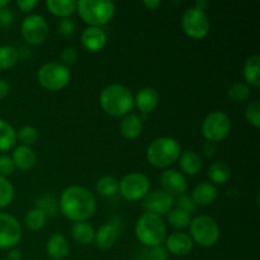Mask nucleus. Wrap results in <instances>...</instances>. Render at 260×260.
Wrapping results in <instances>:
<instances>
[{
  "label": "nucleus",
  "instance_id": "f257e3e1",
  "mask_svg": "<svg viewBox=\"0 0 260 260\" xmlns=\"http://www.w3.org/2000/svg\"><path fill=\"white\" fill-rule=\"evenodd\" d=\"M58 208L68 220L83 222L95 213V196L83 185H70L61 193Z\"/></svg>",
  "mask_w": 260,
  "mask_h": 260
},
{
  "label": "nucleus",
  "instance_id": "f03ea898",
  "mask_svg": "<svg viewBox=\"0 0 260 260\" xmlns=\"http://www.w3.org/2000/svg\"><path fill=\"white\" fill-rule=\"evenodd\" d=\"M99 104L108 116L124 117L134 108V95L127 86L111 84L101 91Z\"/></svg>",
  "mask_w": 260,
  "mask_h": 260
},
{
  "label": "nucleus",
  "instance_id": "7ed1b4c3",
  "mask_svg": "<svg viewBox=\"0 0 260 260\" xmlns=\"http://www.w3.org/2000/svg\"><path fill=\"white\" fill-rule=\"evenodd\" d=\"M182 154V146L179 141L173 137H159L149 145L146 151V159L150 165L159 169H167L175 164Z\"/></svg>",
  "mask_w": 260,
  "mask_h": 260
},
{
  "label": "nucleus",
  "instance_id": "20e7f679",
  "mask_svg": "<svg viewBox=\"0 0 260 260\" xmlns=\"http://www.w3.org/2000/svg\"><path fill=\"white\" fill-rule=\"evenodd\" d=\"M137 240L149 248L161 245L167 238V225L161 216L151 212L142 213L135 225Z\"/></svg>",
  "mask_w": 260,
  "mask_h": 260
},
{
  "label": "nucleus",
  "instance_id": "39448f33",
  "mask_svg": "<svg viewBox=\"0 0 260 260\" xmlns=\"http://www.w3.org/2000/svg\"><path fill=\"white\" fill-rule=\"evenodd\" d=\"M76 10L88 27L102 28L114 17L116 5L111 0H80Z\"/></svg>",
  "mask_w": 260,
  "mask_h": 260
},
{
  "label": "nucleus",
  "instance_id": "423d86ee",
  "mask_svg": "<svg viewBox=\"0 0 260 260\" xmlns=\"http://www.w3.org/2000/svg\"><path fill=\"white\" fill-rule=\"evenodd\" d=\"M189 234L193 243L198 244L202 248H212L220 240V226L215 218L210 216H198L193 218L189 223Z\"/></svg>",
  "mask_w": 260,
  "mask_h": 260
},
{
  "label": "nucleus",
  "instance_id": "0eeeda50",
  "mask_svg": "<svg viewBox=\"0 0 260 260\" xmlns=\"http://www.w3.org/2000/svg\"><path fill=\"white\" fill-rule=\"evenodd\" d=\"M37 80L46 90H62L70 83V70L61 62L45 63L38 70Z\"/></svg>",
  "mask_w": 260,
  "mask_h": 260
},
{
  "label": "nucleus",
  "instance_id": "6e6552de",
  "mask_svg": "<svg viewBox=\"0 0 260 260\" xmlns=\"http://www.w3.org/2000/svg\"><path fill=\"white\" fill-rule=\"evenodd\" d=\"M201 129H202L203 137L208 142L217 144V142L223 141L230 135L231 119L225 112H211L203 119Z\"/></svg>",
  "mask_w": 260,
  "mask_h": 260
},
{
  "label": "nucleus",
  "instance_id": "1a4fd4ad",
  "mask_svg": "<svg viewBox=\"0 0 260 260\" xmlns=\"http://www.w3.org/2000/svg\"><path fill=\"white\" fill-rule=\"evenodd\" d=\"M150 190V179L142 173H129L124 175L118 184L122 198L129 202L144 200Z\"/></svg>",
  "mask_w": 260,
  "mask_h": 260
},
{
  "label": "nucleus",
  "instance_id": "9d476101",
  "mask_svg": "<svg viewBox=\"0 0 260 260\" xmlns=\"http://www.w3.org/2000/svg\"><path fill=\"white\" fill-rule=\"evenodd\" d=\"M210 19L205 10L192 7L182 17V28L192 40H202L210 33Z\"/></svg>",
  "mask_w": 260,
  "mask_h": 260
},
{
  "label": "nucleus",
  "instance_id": "9b49d317",
  "mask_svg": "<svg viewBox=\"0 0 260 260\" xmlns=\"http://www.w3.org/2000/svg\"><path fill=\"white\" fill-rule=\"evenodd\" d=\"M48 32L47 20L40 14L27 15L20 24V33L28 45H42L47 40Z\"/></svg>",
  "mask_w": 260,
  "mask_h": 260
},
{
  "label": "nucleus",
  "instance_id": "f8f14e48",
  "mask_svg": "<svg viewBox=\"0 0 260 260\" xmlns=\"http://www.w3.org/2000/svg\"><path fill=\"white\" fill-rule=\"evenodd\" d=\"M22 239L19 221L9 213H0V249H13Z\"/></svg>",
  "mask_w": 260,
  "mask_h": 260
},
{
  "label": "nucleus",
  "instance_id": "ddd939ff",
  "mask_svg": "<svg viewBox=\"0 0 260 260\" xmlns=\"http://www.w3.org/2000/svg\"><path fill=\"white\" fill-rule=\"evenodd\" d=\"M142 207L146 212L155 213V215H168L169 211L174 207V197L162 189L149 192L144 198Z\"/></svg>",
  "mask_w": 260,
  "mask_h": 260
},
{
  "label": "nucleus",
  "instance_id": "4468645a",
  "mask_svg": "<svg viewBox=\"0 0 260 260\" xmlns=\"http://www.w3.org/2000/svg\"><path fill=\"white\" fill-rule=\"evenodd\" d=\"M160 183H161L162 190L169 193L172 197L184 194L188 189V183L184 174L175 169L164 170L160 177Z\"/></svg>",
  "mask_w": 260,
  "mask_h": 260
},
{
  "label": "nucleus",
  "instance_id": "2eb2a0df",
  "mask_svg": "<svg viewBox=\"0 0 260 260\" xmlns=\"http://www.w3.org/2000/svg\"><path fill=\"white\" fill-rule=\"evenodd\" d=\"M165 246L168 253L175 256H185L192 251L194 243L187 233H173L165 238Z\"/></svg>",
  "mask_w": 260,
  "mask_h": 260
},
{
  "label": "nucleus",
  "instance_id": "dca6fc26",
  "mask_svg": "<svg viewBox=\"0 0 260 260\" xmlns=\"http://www.w3.org/2000/svg\"><path fill=\"white\" fill-rule=\"evenodd\" d=\"M81 45L89 52H99L107 45V33L102 28L86 27L81 33Z\"/></svg>",
  "mask_w": 260,
  "mask_h": 260
},
{
  "label": "nucleus",
  "instance_id": "f3484780",
  "mask_svg": "<svg viewBox=\"0 0 260 260\" xmlns=\"http://www.w3.org/2000/svg\"><path fill=\"white\" fill-rule=\"evenodd\" d=\"M159 104V93L156 89L151 86H145L140 89L134 96V106L141 112L142 114H149L154 111Z\"/></svg>",
  "mask_w": 260,
  "mask_h": 260
},
{
  "label": "nucleus",
  "instance_id": "a211bd4d",
  "mask_svg": "<svg viewBox=\"0 0 260 260\" xmlns=\"http://www.w3.org/2000/svg\"><path fill=\"white\" fill-rule=\"evenodd\" d=\"M192 200L196 203V206L201 207H207L212 205L218 197V190L215 184L210 182H202L194 187L192 192Z\"/></svg>",
  "mask_w": 260,
  "mask_h": 260
},
{
  "label": "nucleus",
  "instance_id": "6ab92c4d",
  "mask_svg": "<svg viewBox=\"0 0 260 260\" xmlns=\"http://www.w3.org/2000/svg\"><path fill=\"white\" fill-rule=\"evenodd\" d=\"M46 253L52 260H62L69 254L68 239L60 233L52 234L46 244Z\"/></svg>",
  "mask_w": 260,
  "mask_h": 260
},
{
  "label": "nucleus",
  "instance_id": "aec40b11",
  "mask_svg": "<svg viewBox=\"0 0 260 260\" xmlns=\"http://www.w3.org/2000/svg\"><path fill=\"white\" fill-rule=\"evenodd\" d=\"M118 239V229L113 223H104L95 231L94 243L101 250H108Z\"/></svg>",
  "mask_w": 260,
  "mask_h": 260
},
{
  "label": "nucleus",
  "instance_id": "412c9836",
  "mask_svg": "<svg viewBox=\"0 0 260 260\" xmlns=\"http://www.w3.org/2000/svg\"><path fill=\"white\" fill-rule=\"evenodd\" d=\"M144 129V122L139 114L128 113L122 118L119 124V132L122 137L127 140H135L142 134Z\"/></svg>",
  "mask_w": 260,
  "mask_h": 260
},
{
  "label": "nucleus",
  "instance_id": "4be33fe9",
  "mask_svg": "<svg viewBox=\"0 0 260 260\" xmlns=\"http://www.w3.org/2000/svg\"><path fill=\"white\" fill-rule=\"evenodd\" d=\"M10 157L14 162V167L22 172H28V170L33 169L37 162L35 151L29 146H23V145L15 147Z\"/></svg>",
  "mask_w": 260,
  "mask_h": 260
},
{
  "label": "nucleus",
  "instance_id": "5701e85b",
  "mask_svg": "<svg viewBox=\"0 0 260 260\" xmlns=\"http://www.w3.org/2000/svg\"><path fill=\"white\" fill-rule=\"evenodd\" d=\"M178 161H179V167L182 172L184 174L189 175V177H194L202 169V159H201L200 154H197L193 150L182 151Z\"/></svg>",
  "mask_w": 260,
  "mask_h": 260
},
{
  "label": "nucleus",
  "instance_id": "b1692460",
  "mask_svg": "<svg viewBox=\"0 0 260 260\" xmlns=\"http://www.w3.org/2000/svg\"><path fill=\"white\" fill-rule=\"evenodd\" d=\"M46 7L51 14L60 18H70L76 12L78 2L75 0H46Z\"/></svg>",
  "mask_w": 260,
  "mask_h": 260
},
{
  "label": "nucleus",
  "instance_id": "393cba45",
  "mask_svg": "<svg viewBox=\"0 0 260 260\" xmlns=\"http://www.w3.org/2000/svg\"><path fill=\"white\" fill-rule=\"evenodd\" d=\"M71 236H73L74 241L78 243L79 245H89L94 241V236H95V230L90 223L86 221L83 222H75L71 228Z\"/></svg>",
  "mask_w": 260,
  "mask_h": 260
},
{
  "label": "nucleus",
  "instance_id": "a878e982",
  "mask_svg": "<svg viewBox=\"0 0 260 260\" xmlns=\"http://www.w3.org/2000/svg\"><path fill=\"white\" fill-rule=\"evenodd\" d=\"M260 56L253 55L246 60L244 65V78L248 85L258 88L260 85Z\"/></svg>",
  "mask_w": 260,
  "mask_h": 260
},
{
  "label": "nucleus",
  "instance_id": "bb28decb",
  "mask_svg": "<svg viewBox=\"0 0 260 260\" xmlns=\"http://www.w3.org/2000/svg\"><path fill=\"white\" fill-rule=\"evenodd\" d=\"M17 142V131L5 119L0 118V152L12 150Z\"/></svg>",
  "mask_w": 260,
  "mask_h": 260
},
{
  "label": "nucleus",
  "instance_id": "cd10ccee",
  "mask_svg": "<svg viewBox=\"0 0 260 260\" xmlns=\"http://www.w3.org/2000/svg\"><path fill=\"white\" fill-rule=\"evenodd\" d=\"M207 175L212 184H226L231 177V169L226 162L215 161L208 168Z\"/></svg>",
  "mask_w": 260,
  "mask_h": 260
},
{
  "label": "nucleus",
  "instance_id": "c85d7f7f",
  "mask_svg": "<svg viewBox=\"0 0 260 260\" xmlns=\"http://www.w3.org/2000/svg\"><path fill=\"white\" fill-rule=\"evenodd\" d=\"M19 61V51L12 45L0 46V70H8Z\"/></svg>",
  "mask_w": 260,
  "mask_h": 260
},
{
  "label": "nucleus",
  "instance_id": "c756f323",
  "mask_svg": "<svg viewBox=\"0 0 260 260\" xmlns=\"http://www.w3.org/2000/svg\"><path fill=\"white\" fill-rule=\"evenodd\" d=\"M119 182L112 175H104L96 182L95 189L102 197H113L118 193Z\"/></svg>",
  "mask_w": 260,
  "mask_h": 260
},
{
  "label": "nucleus",
  "instance_id": "7c9ffc66",
  "mask_svg": "<svg viewBox=\"0 0 260 260\" xmlns=\"http://www.w3.org/2000/svg\"><path fill=\"white\" fill-rule=\"evenodd\" d=\"M46 220H47L46 213L42 210H40V208L35 207L25 215L24 226L29 231L35 233V231H40L45 226Z\"/></svg>",
  "mask_w": 260,
  "mask_h": 260
},
{
  "label": "nucleus",
  "instance_id": "2f4dec72",
  "mask_svg": "<svg viewBox=\"0 0 260 260\" xmlns=\"http://www.w3.org/2000/svg\"><path fill=\"white\" fill-rule=\"evenodd\" d=\"M190 221H192L190 213L179 210V208H172L169 213H168V222L170 223V226L177 229V230L187 229L189 226Z\"/></svg>",
  "mask_w": 260,
  "mask_h": 260
},
{
  "label": "nucleus",
  "instance_id": "473e14b6",
  "mask_svg": "<svg viewBox=\"0 0 260 260\" xmlns=\"http://www.w3.org/2000/svg\"><path fill=\"white\" fill-rule=\"evenodd\" d=\"M251 90L250 86L246 83H235L229 88L228 95L235 103H241V102H245L246 99H249L250 96Z\"/></svg>",
  "mask_w": 260,
  "mask_h": 260
},
{
  "label": "nucleus",
  "instance_id": "72a5a7b5",
  "mask_svg": "<svg viewBox=\"0 0 260 260\" xmlns=\"http://www.w3.org/2000/svg\"><path fill=\"white\" fill-rule=\"evenodd\" d=\"M17 140L23 146H29L36 144L38 140V129L33 126H23L18 129Z\"/></svg>",
  "mask_w": 260,
  "mask_h": 260
},
{
  "label": "nucleus",
  "instance_id": "f704fd0d",
  "mask_svg": "<svg viewBox=\"0 0 260 260\" xmlns=\"http://www.w3.org/2000/svg\"><path fill=\"white\" fill-rule=\"evenodd\" d=\"M14 200V187L4 177H0V208L7 207Z\"/></svg>",
  "mask_w": 260,
  "mask_h": 260
},
{
  "label": "nucleus",
  "instance_id": "c9c22d12",
  "mask_svg": "<svg viewBox=\"0 0 260 260\" xmlns=\"http://www.w3.org/2000/svg\"><path fill=\"white\" fill-rule=\"evenodd\" d=\"M57 201H56V198L52 194H45L38 198L36 207L42 210L46 213V216H53L56 210H57Z\"/></svg>",
  "mask_w": 260,
  "mask_h": 260
},
{
  "label": "nucleus",
  "instance_id": "e433bc0d",
  "mask_svg": "<svg viewBox=\"0 0 260 260\" xmlns=\"http://www.w3.org/2000/svg\"><path fill=\"white\" fill-rule=\"evenodd\" d=\"M245 118L249 124H251L255 128L260 127V102L254 101L246 106L245 108Z\"/></svg>",
  "mask_w": 260,
  "mask_h": 260
},
{
  "label": "nucleus",
  "instance_id": "4c0bfd02",
  "mask_svg": "<svg viewBox=\"0 0 260 260\" xmlns=\"http://www.w3.org/2000/svg\"><path fill=\"white\" fill-rule=\"evenodd\" d=\"M174 206H177L175 208H179V210L185 211V212L190 213L196 210V203L193 202L192 197L187 194H182V196H178V197L174 198Z\"/></svg>",
  "mask_w": 260,
  "mask_h": 260
},
{
  "label": "nucleus",
  "instance_id": "58836bf2",
  "mask_svg": "<svg viewBox=\"0 0 260 260\" xmlns=\"http://www.w3.org/2000/svg\"><path fill=\"white\" fill-rule=\"evenodd\" d=\"M15 167L12 157L8 155H0V177H9L14 173Z\"/></svg>",
  "mask_w": 260,
  "mask_h": 260
},
{
  "label": "nucleus",
  "instance_id": "ea45409f",
  "mask_svg": "<svg viewBox=\"0 0 260 260\" xmlns=\"http://www.w3.org/2000/svg\"><path fill=\"white\" fill-rule=\"evenodd\" d=\"M57 29L62 37H71L75 32V22L71 18H63L58 23Z\"/></svg>",
  "mask_w": 260,
  "mask_h": 260
},
{
  "label": "nucleus",
  "instance_id": "a19ab883",
  "mask_svg": "<svg viewBox=\"0 0 260 260\" xmlns=\"http://www.w3.org/2000/svg\"><path fill=\"white\" fill-rule=\"evenodd\" d=\"M78 51H76L75 47H71V46H69V47H65L62 50V52H61V61H62V65L65 66H70V65H74V63L76 62V60H78Z\"/></svg>",
  "mask_w": 260,
  "mask_h": 260
},
{
  "label": "nucleus",
  "instance_id": "79ce46f5",
  "mask_svg": "<svg viewBox=\"0 0 260 260\" xmlns=\"http://www.w3.org/2000/svg\"><path fill=\"white\" fill-rule=\"evenodd\" d=\"M147 259L149 260H168L169 259V253L164 246H154L150 249L149 254H147Z\"/></svg>",
  "mask_w": 260,
  "mask_h": 260
},
{
  "label": "nucleus",
  "instance_id": "37998d69",
  "mask_svg": "<svg viewBox=\"0 0 260 260\" xmlns=\"http://www.w3.org/2000/svg\"><path fill=\"white\" fill-rule=\"evenodd\" d=\"M13 22H14V14H13L12 10L8 7L0 9V27H9Z\"/></svg>",
  "mask_w": 260,
  "mask_h": 260
},
{
  "label": "nucleus",
  "instance_id": "c03bdc74",
  "mask_svg": "<svg viewBox=\"0 0 260 260\" xmlns=\"http://www.w3.org/2000/svg\"><path fill=\"white\" fill-rule=\"evenodd\" d=\"M37 4V0H19V2H17V7L19 8L23 13L32 12Z\"/></svg>",
  "mask_w": 260,
  "mask_h": 260
},
{
  "label": "nucleus",
  "instance_id": "a18cd8bd",
  "mask_svg": "<svg viewBox=\"0 0 260 260\" xmlns=\"http://www.w3.org/2000/svg\"><path fill=\"white\" fill-rule=\"evenodd\" d=\"M10 93V85L5 79H0V101L7 98Z\"/></svg>",
  "mask_w": 260,
  "mask_h": 260
},
{
  "label": "nucleus",
  "instance_id": "49530a36",
  "mask_svg": "<svg viewBox=\"0 0 260 260\" xmlns=\"http://www.w3.org/2000/svg\"><path fill=\"white\" fill-rule=\"evenodd\" d=\"M202 152L205 154L206 157H208V159H210V157H212L216 152V144L207 141L205 145H203Z\"/></svg>",
  "mask_w": 260,
  "mask_h": 260
},
{
  "label": "nucleus",
  "instance_id": "de8ad7c7",
  "mask_svg": "<svg viewBox=\"0 0 260 260\" xmlns=\"http://www.w3.org/2000/svg\"><path fill=\"white\" fill-rule=\"evenodd\" d=\"M22 259V250L17 248L10 249L9 254H8V260H20Z\"/></svg>",
  "mask_w": 260,
  "mask_h": 260
},
{
  "label": "nucleus",
  "instance_id": "09e8293b",
  "mask_svg": "<svg viewBox=\"0 0 260 260\" xmlns=\"http://www.w3.org/2000/svg\"><path fill=\"white\" fill-rule=\"evenodd\" d=\"M144 5L149 10H155L156 8H159L161 5V2H159V0H145Z\"/></svg>",
  "mask_w": 260,
  "mask_h": 260
},
{
  "label": "nucleus",
  "instance_id": "8fccbe9b",
  "mask_svg": "<svg viewBox=\"0 0 260 260\" xmlns=\"http://www.w3.org/2000/svg\"><path fill=\"white\" fill-rule=\"evenodd\" d=\"M208 3L205 2V0H198V2H196L194 4V8H197V9H201V10H205V8L207 7Z\"/></svg>",
  "mask_w": 260,
  "mask_h": 260
},
{
  "label": "nucleus",
  "instance_id": "3c124183",
  "mask_svg": "<svg viewBox=\"0 0 260 260\" xmlns=\"http://www.w3.org/2000/svg\"><path fill=\"white\" fill-rule=\"evenodd\" d=\"M8 5H9V0H0V9L7 8Z\"/></svg>",
  "mask_w": 260,
  "mask_h": 260
},
{
  "label": "nucleus",
  "instance_id": "603ef678",
  "mask_svg": "<svg viewBox=\"0 0 260 260\" xmlns=\"http://www.w3.org/2000/svg\"><path fill=\"white\" fill-rule=\"evenodd\" d=\"M0 260H8V259H0Z\"/></svg>",
  "mask_w": 260,
  "mask_h": 260
}]
</instances>
